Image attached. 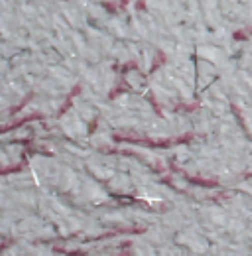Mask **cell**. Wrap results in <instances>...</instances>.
<instances>
[{"mask_svg":"<svg viewBox=\"0 0 252 256\" xmlns=\"http://www.w3.org/2000/svg\"><path fill=\"white\" fill-rule=\"evenodd\" d=\"M195 136L193 134H188L184 138H170V140H144V138H124V136H114V140L118 142H134V144H142V146H152V148H170L174 144H184V142H189L193 140Z\"/></svg>","mask_w":252,"mask_h":256,"instance_id":"obj_1","label":"cell"},{"mask_svg":"<svg viewBox=\"0 0 252 256\" xmlns=\"http://www.w3.org/2000/svg\"><path fill=\"white\" fill-rule=\"evenodd\" d=\"M42 118V114H32L28 118H24V120H20V122H14V124H8V126L2 128V132L6 134V132H10V130H16V128H20L22 124H26V122H30V120H40Z\"/></svg>","mask_w":252,"mask_h":256,"instance_id":"obj_2","label":"cell"},{"mask_svg":"<svg viewBox=\"0 0 252 256\" xmlns=\"http://www.w3.org/2000/svg\"><path fill=\"white\" fill-rule=\"evenodd\" d=\"M188 182H193V184H199V186H205V188H217V182H207V180H199V178H189Z\"/></svg>","mask_w":252,"mask_h":256,"instance_id":"obj_3","label":"cell"},{"mask_svg":"<svg viewBox=\"0 0 252 256\" xmlns=\"http://www.w3.org/2000/svg\"><path fill=\"white\" fill-rule=\"evenodd\" d=\"M79 91H81V87H79V85H77V87H75V89H73V93H71V95H69V98H67V102H65V104H63V108H62V110H60V116H62L63 112H65V110H67V108H69V106H71V100H73V96L77 95V93H79Z\"/></svg>","mask_w":252,"mask_h":256,"instance_id":"obj_4","label":"cell"},{"mask_svg":"<svg viewBox=\"0 0 252 256\" xmlns=\"http://www.w3.org/2000/svg\"><path fill=\"white\" fill-rule=\"evenodd\" d=\"M248 36H252V28H248V30H244V32H236V34H234V40L242 42V40H246Z\"/></svg>","mask_w":252,"mask_h":256,"instance_id":"obj_5","label":"cell"}]
</instances>
